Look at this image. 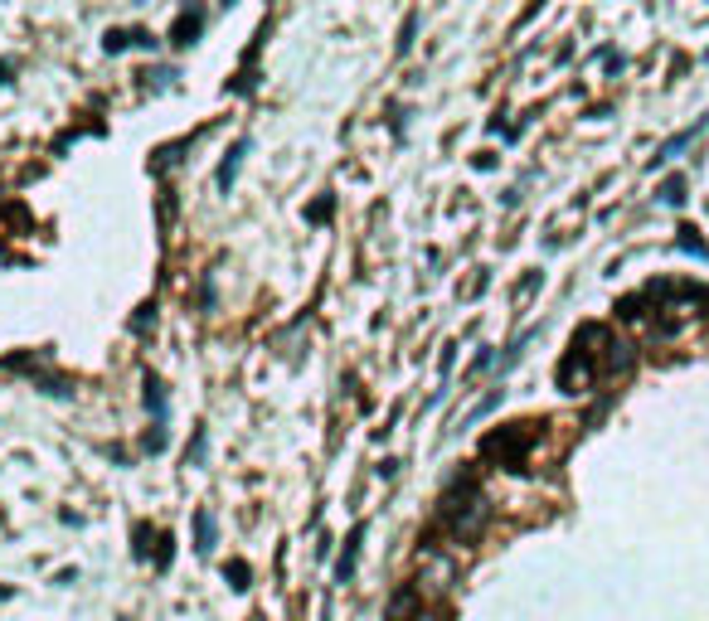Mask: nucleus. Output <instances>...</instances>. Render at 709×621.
<instances>
[{
	"mask_svg": "<svg viewBox=\"0 0 709 621\" xmlns=\"http://www.w3.org/2000/svg\"><path fill=\"white\" fill-rule=\"evenodd\" d=\"M486 495H477L471 491V481L467 485H457V491L443 500V520H447V534L457 544H467V539H477L481 534V524H486Z\"/></svg>",
	"mask_w": 709,
	"mask_h": 621,
	"instance_id": "1",
	"label": "nucleus"
},
{
	"mask_svg": "<svg viewBox=\"0 0 709 621\" xmlns=\"http://www.w3.org/2000/svg\"><path fill=\"white\" fill-rule=\"evenodd\" d=\"M423 587H398L394 597H389V607H384V621H414L418 612H423Z\"/></svg>",
	"mask_w": 709,
	"mask_h": 621,
	"instance_id": "2",
	"label": "nucleus"
},
{
	"mask_svg": "<svg viewBox=\"0 0 709 621\" xmlns=\"http://www.w3.org/2000/svg\"><path fill=\"white\" fill-rule=\"evenodd\" d=\"M102 44H107V54H122V49H131V44H141V49H156V39H151V35H141V29H112V35L102 39Z\"/></svg>",
	"mask_w": 709,
	"mask_h": 621,
	"instance_id": "3",
	"label": "nucleus"
},
{
	"mask_svg": "<svg viewBox=\"0 0 709 621\" xmlns=\"http://www.w3.org/2000/svg\"><path fill=\"white\" fill-rule=\"evenodd\" d=\"M243 155H248V137H243L239 146H233L229 155H224V165H219V190H224V194L233 190V180H239V165H243Z\"/></svg>",
	"mask_w": 709,
	"mask_h": 621,
	"instance_id": "4",
	"label": "nucleus"
},
{
	"mask_svg": "<svg viewBox=\"0 0 709 621\" xmlns=\"http://www.w3.org/2000/svg\"><path fill=\"white\" fill-rule=\"evenodd\" d=\"M359 539H365V530L351 534V544H345L341 563H335V578H341V583H351V573H355V563H359Z\"/></svg>",
	"mask_w": 709,
	"mask_h": 621,
	"instance_id": "5",
	"label": "nucleus"
},
{
	"mask_svg": "<svg viewBox=\"0 0 709 621\" xmlns=\"http://www.w3.org/2000/svg\"><path fill=\"white\" fill-rule=\"evenodd\" d=\"M200 25H204V10H194V15H180V25H176V44H180V49H185V44H194Z\"/></svg>",
	"mask_w": 709,
	"mask_h": 621,
	"instance_id": "6",
	"label": "nucleus"
},
{
	"mask_svg": "<svg viewBox=\"0 0 709 621\" xmlns=\"http://www.w3.org/2000/svg\"><path fill=\"white\" fill-rule=\"evenodd\" d=\"M695 131H700V122H695V127H690V131H681V137H675V141H666V146H661V155H656V165H666V161H675V155H681L685 146H690V137H695Z\"/></svg>",
	"mask_w": 709,
	"mask_h": 621,
	"instance_id": "7",
	"label": "nucleus"
},
{
	"mask_svg": "<svg viewBox=\"0 0 709 621\" xmlns=\"http://www.w3.org/2000/svg\"><path fill=\"white\" fill-rule=\"evenodd\" d=\"M661 204H685V180H681V175L661 185Z\"/></svg>",
	"mask_w": 709,
	"mask_h": 621,
	"instance_id": "8",
	"label": "nucleus"
},
{
	"mask_svg": "<svg viewBox=\"0 0 709 621\" xmlns=\"http://www.w3.org/2000/svg\"><path fill=\"white\" fill-rule=\"evenodd\" d=\"M681 248H685V253H695V257H709V248L695 238V229H681Z\"/></svg>",
	"mask_w": 709,
	"mask_h": 621,
	"instance_id": "9",
	"label": "nucleus"
},
{
	"mask_svg": "<svg viewBox=\"0 0 709 621\" xmlns=\"http://www.w3.org/2000/svg\"><path fill=\"white\" fill-rule=\"evenodd\" d=\"M209 548H214V520L200 515V554H209Z\"/></svg>",
	"mask_w": 709,
	"mask_h": 621,
	"instance_id": "10",
	"label": "nucleus"
}]
</instances>
